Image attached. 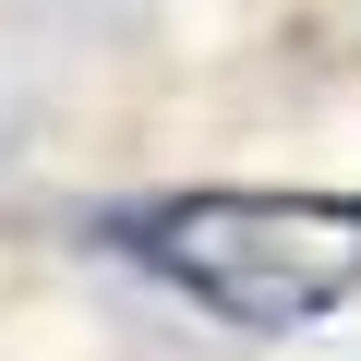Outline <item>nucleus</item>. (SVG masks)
Here are the masks:
<instances>
[{"instance_id": "obj_1", "label": "nucleus", "mask_w": 361, "mask_h": 361, "mask_svg": "<svg viewBox=\"0 0 361 361\" xmlns=\"http://www.w3.org/2000/svg\"><path fill=\"white\" fill-rule=\"evenodd\" d=\"M121 253L253 337H289L361 289V193H180L121 217Z\"/></svg>"}]
</instances>
